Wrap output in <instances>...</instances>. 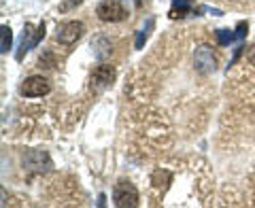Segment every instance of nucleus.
<instances>
[{
    "label": "nucleus",
    "instance_id": "nucleus-1",
    "mask_svg": "<svg viewBox=\"0 0 255 208\" xmlns=\"http://www.w3.org/2000/svg\"><path fill=\"white\" fill-rule=\"evenodd\" d=\"M113 204L119 208H134L138 206V191L130 181H117L113 187Z\"/></svg>",
    "mask_w": 255,
    "mask_h": 208
},
{
    "label": "nucleus",
    "instance_id": "nucleus-2",
    "mask_svg": "<svg viewBox=\"0 0 255 208\" xmlns=\"http://www.w3.org/2000/svg\"><path fill=\"white\" fill-rule=\"evenodd\" d=\"M96 13H98V17L102 21L117 23L128 17V6L124 0H102V2L96 6Z\"/></svg>",
    "mask_w": 255,
    "mask_h": 208
},
{
    "label": "nucleus",
    "instance_id": "nucleus-3",
    "mask_svg": "<svg viewBox=\"0 0 255 208\" xmlns=\"http://www.w3.org/2000/svg\"><path fill=\"white\" fill-rule=\"evenodd\" d=\"M194 66L200 75H211L217 68V55L213 53L209 45H200L194 53Z\"/></svg>",
    "mask_w": 255,
    "mask_h": 208
},
{
    "label": "nucleus",
    "instance_id": "nucleus-4",
    "mask_svg": "<svg viewBox=\"0 0 255 208\" xmlns=\"http://www.w3.org/2000/svg\"><path fill=\"white\" fill-rule=\"evenodd\" d=\"M49 92H51V83L45 77H38V75L28 77L19 87V94L26 96V98H41V96H47Z\"/></svg>",
    "mask_w": 255,
    "mask_h": 208
},
{
    "label": "nucleus",
    "instance_id": "nucleus-5",
    "mask_svg": "<svg viewBox=\"0 0 255 208\" xmlns=\"http://www.w3.org/2000/svg\"><path fill=\"white\" fill-rule=\"evenodd\" d=\"M115 77H117V70L111 66V64H100V66H96L94 73H92V87L96 92L107 90V87L113 85Z\"/></svg>",
    "mask_w": 255,
    "mask_h": 208
},
{
    "label": "nucleus",
    "instance_id": "nucleus-6",
    "mask_svg": "<svg viewBox=\"0 0 255 208\" xmlns=\"http://www.w3.org/2000/svg\"><path fill=\"white\" fill-rule=\"evenodd\" d=\"M45 36V23H41L36 30L30 26V23H26V28H23V36H21V45H19V51H17V60L23 58V53L34 49V47L41 43V38Z\"/></svg>",
    "mask_w": 255,
    "mask_h": 208
},
{
    "label": "nucleus",
    "instance_id": "nucleus-7",
    "mask_svg": "<svg viewBox=\"0 0 255 208\" xmlns=\"http://www.w3.org/2000/svg\"><path fill=\"white\" fill-rule=\"evenodd\" d=\"M83 30H85V26L81 21H66V23H62V26L58 28V43L66 45V47L77 43L79 38H81Z\"/></svg>",
    "mask_w": 255,
    "mask_h": 208
},
{
    "label": "nucleus",
    "instance_id": "nucleus-8",
    "mask_svg": "<svg viewBox=\"0 0 255 208\" xmlns=\"http://www.w3.org/2000/svg\"><path fill=\"white\" fill-rule=\"evenodd\" d=\"M23 168H28L32 172H47L51 170V159L45 151H30L23 155Z\"/></svg>",
    "mask_w": 255,
    "mask_h": 208
},
{
    "label": "nucleus",
    "instance_id": "nucleus-9",
    "mask_svg": "<svg viewBox=\"0 0 255 208\" xmlns=\"http://www.w3.org/2000/svg\"><path fill=\"white\" fill-rule=\"evenodd\" d=\"M247 34V23L241 21L238 23V32H230V30H219L217 32V43L223 45V47H228V45H232L234 41H241V38Z\"/></svg>",
    "mask_w": 255,
    "mask_h": 208
},
{
    "label": "nucleus",
    "instance_id": "nucleus-10",
    "mask_svg": "<svg viewBox=\"0 0 255 208\" xmlns=\"http://www.w3.org/2000/svg\"><path fill=\"white\" fill-rule=\"evenodd\" d=\"M92 47H94V55L98 60H107L111 53H113V45H111V41L107 36H98L92 41Z\"/></svg>",
    "mask_w": 255,
    "mask_h": 208
},
{
    "label": "nucleus",
    "instance_id": "nucleus-11",
    "mask_svg": "<svg viewBox=\"0 0 255 208\" xmlns=\"http://www.w3.org/2000/svg\"><path fill=\"white\" fill-rule=\"evenodd\" d=\"M189 13H196L191 0H172V9H170V17H185Z\"/></svg>",
    "mask_w": 255,
    "mask_h": 208
},
{
    "label": "nucleus",
    "instance_id": "nucleus-12",
    "mask_svg": "<svg viewBox=\"0 0 255 208\" xmlns=\"http://www.w3.org/2000/svg\"><path fill=\"white\" fill-rule=\"evenodd\" d=\"M170 179H172L170 172H166V170H155L153 177H151V183H153L155 187H166V185L170 183Z\"/></svg>",
    "mask_w": 255,
    "mask_h": 208
},
{
    "label": "nucleus",
    "instance_id": "nucleus-13",
    "mask_svg": "<svg viewBox=\"0 0 255 208\" xmlns=\"http://www.w3.org/2000/svg\"><path fill=\"white\" fill-rule=\"evenodd\" d=\"M11 43H13V34H11V28L9 26H2V41H0V53H9L11 49Z\"/></svg>",
    "mask_w": 255,
    "mask_h": 208
},
{
    "label": "nucleus",
    "instance_id": "nucleus-14",
    "mask_svg": "<svg viewBox=\"0 0 255 208\" xmlns=\"http://www.w3.org/2000/svg\"><path fill=\"white\" fill-rule=\"evenodd\" d=\"M151 28H153V19H149V21H147V26L138 32V36H136V49H142V45H145V41H147V36H149Z\"/></svg>",
    "mask_w": 255,
    "mask_h": 208
},
{
    "label": "nucleus",
    "instance_id": "nucleus-15",
    "mask_svg": "<svg viewBox=\"0 0 255 208\" xmlns=\"http://www.w3.org/2000/svg\"><path fill=\"white\" fill-rule=\"evenodd\" d=\"M77 4H81V0H68V2H64L62 6H60V11H70L73 6H77Z\"/></svg>",
    "mask_w": 255,
    "mask_h": 208
},
{
    "label": "nucleus",
    "instance_id": "nucleus-16",
    "mask_svg": "<svg viewBox=\"0 0 255 208\" xmlns=\"http://www.w3.org/2000/svg\"><path fill=\"white\" fill-rule=\"evenodd\" d=\"M247 60L251 62V66H255V45L249 47V51H247Z\"/></svg>",
    "mask_w": 255,
    "mask_h": 208
}]
</instances>
